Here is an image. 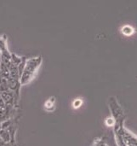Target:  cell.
<instances>
[{"label": "cell", "instance_id": "6da1fadb", "mask_svg": "<svg viewBox=\"0 0 137 146\" xmlns=\"http://www.w3.org/2000/svg\"><path fill=\"white\" fill-rule=\"evenodd\" d=\"M42 62V57H34L27 60L25 64L24 70L20 75V84L25 85L29 83L34 77L36 72L38 71L39 66Z\"/></svg>", "mask_w": 137, "mask_h": 146}, {"label": "cell", "instance_id": "7a4b0ae2", "mask_svg": "<svg viewBox=\"0 0 137 146\" xmlns=\"http://www.w3.org/2000/svg\"><path fill=\"white\" fill-rule=\"evenodd\" d=\"M0 98H2V100L3 101V103L7 105H11L15 98L14 97V92L10 91V90H7L4 92H0Z\"/></svg>", "mask_w": 137, "mask_h": 146}, {"label": "cell", "instance_id": "3957f363", "mask_svg": "<svg viewBox=\"0 0 137 146\" xmlns=\"http://www.w3.org/2000/svg\"><path fill=\"white\" fill-rule=\"evenodd\" d=\"M0 138H1V139L3 141V143L5 145L9 144L12 141L10 133L8 131V129H4V128H1L0 129Z\"/></svg>", "mask_w": 137, "mask_h": 146}]
</instances>
